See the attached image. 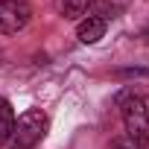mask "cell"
<instances>
[{
    "instance_id": "cell-1",
    "label": "cell",
    "mask_w": 149,
    "mask_h": 149,
    "mask_svg": "<svg viewBox=\"0 0 149 149\" xmlns=\"http://www.w3.org/2000/svg\"><path fill=\"white\" fill-rule=\"evenodd\" d=\"M47 114L41 108H29L24 111L18 120H15V129H12V137H9V149H35L41 143V137L47 134Z\"/></svg>"
},
{
    "instance_id": "cell-2",
    "label": "cell",
    "mask_w": 149,
    "mask_h": 149,
    "mask_svg": "<svg viewBox=\"0 0 149 149\" xmlns=\"http://www.w3.org/2000/svg\"><path fill=\"white\" fill-rule=\"evenodd\" d=\"M120 111H123V126H126V134L129 140L134 143V149H143L149 146V111H146V102L134 94L123 97L120 100Z\"/></svg>"
},
{
    "instance_id": "cell-3",
    "label": "cell",
    "mask_w": 149,
    "mask_h": 149,
    "mask_svg": "<svg viewBox=\"0 0 149 149\" xmlns=\"http://www.w3.org/2000/svg\"><path fill=\"white\" fill-rule=\"evenodd\" d=\"M29 6L24 0H0V35L21 32L29 24Z\"/></svg>"
},
{
    "instance_id": "cell-4",
    "label": "cell",
    "mask_w": 149,
    "mask_h": 149,
    "mask_svg": "<svg viewBox=\"0 0 149 149\" xmlns=\"http://www.w3.org/2000/svg\"><path fill=\"white\" fill-rule=\"evenodd\" d=\"M76 35H79L82 44H97V41L105 35V18H100V15H88L85 21H79Z\"/></svg>"
},
{
    "instance_id": "cell-5",
    "label": "cell",
    "mask_w": 149,
    "mask_h": 149,
    "mask_svg": "<svg viewBox=\"0 0 149 149\" xmlns=\"http://www.w3.org/2000/svg\"><path fill=\"white\" fill-rule=\"evenodd\" d=\"M91 6H94V0H64V6H61V15L70 18V21H85L91 15Z\"/></svg>"
},
{
    "instance_id": "cell-6",
    "label": "cell",
    "mask_w": 149,
    "mask_h": 149,
    "mask_svg": "<svg viewBox=\"0 0 149 149\" xmlns=\"http://www.w3.org/2000/svg\"><path fill=\"white\" fill-rule=\"evenodd\" d=\"M12 129H15V111H12V105L3 97H0V146L12 137Z\"/></svg>"
},
{
    "instance_id": "cell-7",
    "label": "cell",
    "mask_w": 149,
    "mask_h": 149,
    "mask_svg": "<svg viewBox=\"0 0 149 149\" xmlns=\"http://www.w3.org/2000/svg\"><path fill=\"white\" fill-rule=\"evenodd\" d=\"M111 149H134V146H132V143H126V140H114V143H111Z\"/></svg>"
},
{
    "instance_id": "cell-8",
    "label": "cell",
    "mask_w": 149,
    "mask_h": 149,
    "mask_svg": "<svg viewBox=\"0 0 149 149\" xmlns=\"http://www.w3.org/2000/svg\"><path fill=\"white\" fill-rule=\"evenodd\" d=\"M53 3H56V9L61 12V6H64V0H53Z\"/></svg>"
},
{
    "instance_id": "cell-9",
    "label": "cell",
    "mask_w": 149,
    "mask_h": 149,
    "mask_svg": "<svg viewBox=\"0 0 149 149\" xmlns=\"http://www.w3.org/2000/svg\"><path fill=\"white\" fill-rule=\"evenodd\" d=\"M143 38H146V41H149V26H146V29H143Z\"/></svg>"
}]
</instances>
